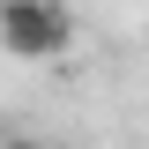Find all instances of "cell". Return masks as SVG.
Returning a JSON list of instances; mask_svg holds the SVG:
<instances>
[{
	"label": "cell",
	"mask_w": 149,
	"mask_h": 149,
	"mask_svg": "<svg viewBox=\"0 0 149 149\" xmlns=\"http://www.w3.org/2000/svg\"><path fill=\"white\" fill-rule=\"evenodd\" d=\"M0 149H45L37 134H0Z\"/></svg>",
	"instance_id": "7a4b0ae2"
},
{
	"label": "cell",
	"mask_w": 149,
	"mask_h": 149,
	"mask_svg": "<svg viewBox=\"0 0 149 149\" xmlns=\"http://www.w3.org/2000/svg\"><path fill=\"white\" fill-rule=\"evenodd\" d=\"M0 45L15 60H60L74 45V15L60 0H0Z\"/></svg>",
	"instance_id": "6da1fadb"
}]
</instances>
